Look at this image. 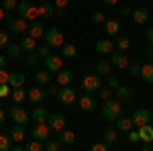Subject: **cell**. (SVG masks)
I'll use <instances>...</instances> for the list:
<instances>
[{
	"label": "cell",
	"mask_w": 153,
	"mask_h": 151,
	"mask_svg": "<svg viewBox=\"0 0 153 151\" xmlns=\"http://www.w3.org/2000/svg\"><path fill=\"white\" fill-rule=\"evenodd\" d=\"M139 149H141V151H151V143H143Z\"/></svg>",
	"instance_id": "56"
},
{
	"label": "cell",
	"mask_w": 153,
	"mask_h": 151,
	"mask_svg": "<svg viewBox=\"0 0 153 151\" xmlns=\"http://www.w3.org/2000/svg\"><path fill=\"white\" fill-rule=\"evenodd\" d=\"M25 82H27V78H25V74H21V71H10L8 74V86L10 88H23Z\"/></svg>",
	"instance_id": "19"
},
{
	"label": "cell",
	"mask_w": 153,
	"mask_h": 151,
	"mask_svg": "<svg viewBox=\"0 0 153 151\" xmlns=\"http://www.w3.org/2000/svg\"><path fill=\"white\" fill-rule=\"evenodd\" d=\"M151 151H153V141H151Z\"/></svg>",
	"instance_id": "63"
},
{
	"label": "cell",
	"mask_w": 153,
	"mask_h": 151,
	"mask_svg": "<svg viewBox=\"0 0 153 151\" xmlns=\"http://www.w3.org/2000/svg\"><path fill=\"white\" fill-rule=\"evenodd\" d=\"M0 68H6V57L4 55H0Z\"/></svg>",
	"instance_id": "59"
},
{
	"label": "cell",
	"mask_w": 153,
	"mask_h": 151,
	"mask_svg": "<svg viewBox=\"0 0 153 151\" xmlns=\"http://www.w3.org/2000/svg\"><path fill=\"white\" fill-rule=\"evenodd\" d=\"M59 49H61V53H59V55H61V57H65V59H71V57H76V55H78V49H76L74 43H63Z\"/></svg>",
	"instance_id": "28"
},
{
	"label": "cell",
	"mask_w": 153,
	"mask_h": 151,
	"mask_svg": "<svg viewBox=\"0 0 153 151\" xmlns=\"http://www.w3.org/2000/svg\"><path fill=\"white\" fill-rule=\"evenodd\" d=\"M145 39H147V43L153 45V27H147V33H145Z\"/></svg>",
	"instance_id": "54"
},
{
	"label": "cell",
	"mask_w": 153,
	"mask_h": 151,
	"mask_svg": "<svg viewBox=\"0 0 153 151\" xmlns=\"http://www.w3.org/2000/svg\"><path fill=\"white\" fill-rule=\"evenodd\" d=\"M27 31H29V35L33 37V39H41V37L45 35V27L41 23V19H39V21H31Z\"/></svg>",
	"instance_id": "17"
},
{
	"label": "cell",
	"mask_w": 153,
	"mask_h": 151,
	"mask_svg": "<svg viewBox=\"0 0 153 151\" xmlns=\"http://www.w3.org/2000/svg\"><path fill=\"white\" fill-rule=\"evenodd\" d=\"M102 139H104V143L108 147H114V145H117V139H118L117 129H106L104 133H102Z\"/></svg>",
	"instance_id": "29"
},
{
	"label": "cell",
	"mask_w": 153,
	"mask_h": 151,
	"mask_svg": "<svg viewBox=\"0 0 153 151\" xmlns=\"http://www.w3.org/2000/svg\"><path fill=\"white\" fill-rule=\"evenodd\" d=\"M45 123L49 125L51 131L59 133L61 129H65V116L59 115V112H49V116H47V121H45Z\"/></svg>",
	"instance_id": "9"
},
{
	"label": "cell",
	"mask_w": 153,
	"mask_h": 151,
	"mask_svg": "<svg viewBox=\"0 0 153 151\" xmlns=\"http://www.w3.org/2000/svg\"><path fill=\"white\" fill-rule=\"evenodd\" d=\"M123 115V104H120V100H114V98H108L104 100V106H102V116H104L106 121H110V123H114V118Z\"/></svg>",
	"instance_id": "1"
},
{
	"label": "cell",
	"mask_w": 153,
	"mask_h": 151,
	"mask_svg": "<svg viewBox=\"0 0 153 151\" xmlns=\"http://www.w3.org/2000/svg\"><path fill=\"white\" fill-rule=\"evenodd\" d=\"M131 121H133V125L135 127H141V125H147L149 121H151V112L147 110V108H137L133 116H131Z\"/></svg>",
	"instance_id": "11"
},
{
	"label": "cell",
	"mask_w": 153,
	"mask_h": 151,
	"mask_svg": "<svg viewBox=\"0 0 153 151\" xmlns=\"http://www.w3.org/2000/svg\"><path fill=\"white\" fill-rule=\"evenodd\" d=\"M108 6H114V4H118V0H104Z\"/></svg>",
	"instance_id": "62"
},
{
	"label": "cell",
	"mask_w": 153,
	"mask_h": 151,
	"mask_svg": "<svg viewBox=\"0 0 153 151\" xmlns=\"http://www.w3.org/2000/svg\"><path fill=\"white\" fill-rule=\"evenodd\" d=\"M98 96H100L102 100H108V98L112 96V90H110V88H102V86H100V90H98Z\"/></svg>",
	"instance_id": "43"
},
{
	"label": "cell",
	"mask_w": 153,
	"mask_h": 151,
	"mask_svg": "<svg viewBox=\"0 0 153 151\" xmlns=\"http://www.w3.org/2000/svg\"><path fill=\"white\" fill-rule=\"evenodd\" d=\"M4 118H6V112H4V110H2V108H0V125H2V123H4Z\"/></svg>",
	"instance_id": "60"
},
{
	"label": "cell",
	"mask_w": 153,
	"mask_h": 151,
	"mask_svg": "<svg viewBox=\"0 0 153 151\" xmlns=\"http://www.w3.org/2000/svg\"><path fill=\"white\" fill-rule=\"evenodd\" d=\"M57 139H59V143H61L63 147H71V145L76 143V133L70 131V129H61Z\"/></svg>",
	"instance_id": "18"
},
{
	"label": "cell",
	"mask_w": 153,
	"mask_h": 151,
	"mask_svg": "<svg viewBox=\"0 0 153 151\" xmlns=\"http://www.w3.org/2000/svg\"><path fill=\"white\" fill-rule=\"evenodd\" d=\"M8 115H10V121H14L16 125H27V123L31 121V115H29L21 104H12Z\"/></svg>",
	"instance_id": "6"
},
{
	"label": "cell",
	"mask_w": 153,
	"mask_h": 151,
	"mask_svg": "<svg viewBox=\"0 0 153 151\" xmlns=\"http://www.w3.org/2000/svg\"><path fill=\"white\" fill-rule=\"evenodd\" d=\"M37 55H41V57H45V55H49V45L45 43V45H41V47H37V51H35Z\"/></svg>",
	"instance_id": "48"
},
{
	"label": "cell",
	"mask_w": 153,
	"mask_h": 151,
	"mask_svg": "<svg viewBox=\"0 0 153 151\" xmlns=\"http://www.w3.org/2000/svg\"><path fill=\"white\" fill-rule=\"evenodd\" d=\"M110 61H106V59H100L98 63H96V71H98V76H108L110 74Z\"/></svg>",
	"instance_id": "34"
},
{
	"label": "cell",
	"mask_w": 153,
	"mask_h": 151,
	"mask_svg": "<svg viewBox=\"0 0 153 151\" xmlns=\"http://www.w3.org/2000/svg\"><path fill=\"white\" fill-rule=\"evenodd\" d=\"M127 133H129V137H127V139H129V143L131 145H137V143H139V131H135V129H131V131H127Z\"/></svg>",
	"instance_id": "42"
},
{
	"label": "cell",
	"mask_w": 153,
	"mask_h": 151,
	"mask_svg": "<svg viewBox=\"0 0 153 151\" xmlns=\"http://www.w3.org/2000/svg\"><path fill=\"white\" fill-rule=\"evenodd\" d=\"M47 116H49V110L43 104H37L35 108H33V112H31V118H33L35 123H45Z\"/></svg>",
	"instance_id": "20"
},
{
	"label": "cell",
	"mask_w": 153,
	"mask_h": 151,
	"mask_svg": "<svg viewBox=\"0 0 153 151\" xmlns=\"http://www.w3.org/2000/svg\"><path fill=\"white\" fill-rule=\"evenodd\" d=\"M25 135H27L25 125H16V123H14V127L10 129V139L14 141V143H21V141L25 139Z\"/></svg>",
	"instance_id": "27"
},
{
	"label": "cell",
	"mask_w": 153,
	"mask_h": 151,
	"mask_svg": "<svg viewBox=\"0 0 153 151\" xmlns=\"http://www.w3.org/2000/svg\"><path fill=\"white\" fill-rule=\"evenodd\" d=\"M78 106H80V110H82V112H92V110H94V106H96V102H94V98L86 92L84 96L78 98Z\"/></svg>",
	"instance_id": "15"
},
{
	"label": "cell",
	"mask_w": 153,
	"mask_h": 151,
	"mask_svg": "<svg viewBox=\"0 0 153 151\" xmlns=\"http://www.w3.org/2000/svg\"><path fill=\"white\" fill-rule=\"evenodd\" d=\"M129 68H131V76H139V71H141V63H139V61L129 63Z\"/></svg>",
	"instance_id": "47"
},
{
	"label": "cell",
	"mask_w": 153,
	"mask_h": 151,
	"mask_svg": "<svg viewBox=\"0 0 153 151\" xmlns=\"http://www.w3.org/2000/svg\"><path fill=\"white\" fill-rule=\"evenodd\" d=\"M49 131H51V129H49L47 123H35V125H33V129H31V137L43 143V141L49 139Z\"/></svg>",
	"instance_id": "8"
},
{
	"label": "cell",
	"mask_w": 153,
	"mask_h": 151,
	"mask_svg": "<svg viewBox=\"0 0 153 151\" xmlns=\"http://www.w3.org/2000/svg\"><path fill=\"white\" fill-rule=\"evenodd\" d=\"M37 61H39V55H37L35 51H33V53H29V57H27V63H29V65H37Z\"/></svg>",
	"instance_id": "50"
},
{
	"label": "cell",
	"mask_w": 153,
	"mask_h": 151,
	"mask_svg": "<svg viewBox=\"0 0 153 151\" xmlns=\"http://www.w3.org/2000/svg\"><path fill=\"white\" fill-rule=\"evenodd\" d=\"M120 14H123V16H127V14H131V8H120Z\"/></svg>",
	"instance_id": "61"
},
{
	"label": "cell",
	"mask_w": 153,
	"mask_h": 151,
	"mask_svg": "<svg viewBox=\"0 0 153 151\" xmlns=\"http://www.w3.org/2000/svg\"><path fill=\"white\" fill-rule=\"evenodd\" d=\"M12 149V139H10V133H2L0 135V151H10Z\"/></svg>",
	"instance_id": "36"
},
{
	"label": "cell",
	"mask_w": 153,
	"mask_h": 151,
	"mask_svg": "<svg viewBox=\"0 0 153 151\" xmlns=\"http://www.w3.org/2000/svg\"><path fill=\"white\" fill-rule=\"evenodd\" d=\"M4 19H6V10H4L2 4H0V21H4Z\"/></svg>",
	"instance_id": "58"
},
{
	"label": "cell",
	"mask_w": 153,
	"mask_h": 151,
	"mask_svg": "<svg viewBox=\"0 0 153 151\" xmlns=\"http://www.w3.org/2000/svg\"><path fill=\"white\" fill-rule=\"evenodd\" d=\"M8 74H10V71H6L4 68H0V84H8Z\"/></svg>",
	"instance_id": "52"
},
{
	"label": "cell",
	"mask_w": 153,
	"mask_h": 151,
	"mask_svg": "<svg viewBox=\"0 0 153 151\" xmlns=\"http://www.w3.org/2000/svg\"><path fill=\"white\" fill-rule=\"evenodd\" d=\"M118 86H120V82H118V78H112V76H110V78H108V88H110V90L114 92V90H117Z\"/></svg>",
	"instance_id": "49"
},
{
	"label": "cell",
	"mask_w": 153,
	"mask_h": 151,
	"mask_svg": "<svg viewBox=\"0 0 153 151\" xmlns=\"http://www.w3.org/2000/svg\"><path fill=\"white\" fill-rule=\"evenodd\" d=\"M10 86H8V84H0V98H8V96H10Z\"/></svg>",
	"instance_id": "44"
},
{
	"label": "cell",
	"mask_w": 153,
	"mask_h": 151,
	"mask_svg": "<svg viewBox=\"0 0 153 151\" xmlns=\"http://www.w3.org/2000/svg\"><path fill=\"white\" fill-rule=\"evenodd\" d=\"M71 80H74V76H71L70 70H59L57 71V86H68V84H71Z\"/></svg>",
	"instance_id": "30"
},
{
	"label": "cell",
	"mask_w": 153,
	"mask_h": 151,
	"mask_svg": "<svg viewBox=\"0 0 153 151\" xmlns=\"http://www.w3.org/2000/svg\"><path fill=\"white\" fill-rule=\"evenodd\" d=\"M41 2H45V0H41Z\"/></svg>",
	"instance_id": "64"
},
{
	"label": "cell",
	"mask_w": 153,
	"mask_h": 151,
	"mask_svg": "<svg viewBox=\"0 0 153 151\" xmlns=\"http://www.w3.org/2000/svg\"><path fill=\"white\" fill-rule=\"evenodd\" d=\"M10 98H12L14 104H21L25 98H27V92H25L23 88H12L10 90Z\"/></svg>",
	"instance_id": "33"
},
{
	"label": "cell",
	"mask_w": 153,
	"mask_h": 151,
	"mask_svg": "<svg viewBox=\"0 0 153 151\" xmlns=\"http://www.w3.org/2000/svg\"><path fill=\"white\" fill-rule=\"evenodd\" d=\"M100 86H102V82H100V76L98 74H86L82 78V88H84V92H88V94H94L100 90Z\"/></svg>",
	"instance_id": "4"
},
{
	"label": "cell",
	"mask_w": 153,
	"mask_h": 151,
	"mask_svg": "<svg viewBox=\"0 0 153 151\" xmlns=\"http://www.w3.org/2000/svg\"><path fill=\"white\" fill-rule=\"evenodd\" d=\"M57 86H51V84H49V94H51V96H57Z\"/></svg>",
	"instance_id": "55"
},
{
	"label": "cell",
	"mask_w": 153,
	"mask_h": 151,
	"mask_svg": "<svg viewBox=\"0 0 153 151\" xmlns=\"http://www.w3.org/2000/svg\"><path fill=\"white\" fill-rule=\"evenodd\" d=\"M137 131H139V139L143 141V143H151L153 141V127L147 123V125H141V127H137Z\"/></svg>",
	"instance_id": "22"
},
{
	"label": "cell",
	"mask_w": 153,
	"mask_h": 151,
	"mask_svg": "<svg viewBox=\"0 0 153 151\" xmlns=\"http://www.w3.org/2000/svg\"><path fill=\"white\" fill-rule=\"evenodd\" d=\"M108 149H110V147H108L106 143H94V145H92V151H108Z\"/></svg>",
	"instance_id": "53"
},
{
	"label": "cell",
	"mask_w": 153,
	"mask_h": 151,
	"mask_svg": "<svg viewBox=\"0 0 153 151\" xmlns=\"http://www.w3.org/2000/svg\"><path fill=\"white\" fill-rule=\"evenodd\" d=\"M33 80H35L37 86H49L51 84V74L47 70H41V71H35V76H33Z\"/></svg>",
	"instance_id": "25"
},
{
	"label": "cell",
	"mask_w": 153,
	"mask_h": 151,
	"mask_svg": "<svg viewBox=\"0 0 153 151\" xmlns=\"http://www.w3.org/2000/svg\"><path fill=\"white\" fill-rule=\"evenodd\" d=\"M8 43H10V41H8V33H6V31H0V49H6Z\"/></svg>",
	"instance_id": "45"
},
{
	"label": "cell",
	"mask_w": 153,
	"mask_h": 151,
	"mask_svg": "<svg viewBox=\"0 0 153 151\" xmlns=\"http://www.w3.org/2000/svg\"><path fill=\"white\" fill-rule=\"evenodd\" d=\"M68 4H70V0H55V12H57L59 16L65 14V6Z\"/></svg>",
	"instance_id": "39"
},
{
	"label": "cell",
	"mask_w": 153,
	"mask_h": 151,
	"mask_svg": "<svg viewBox=\"0 0 153 151\" xmlns=\"http://www.w3.org/2000/svg\"><path fill=\"white\" fill-rule=\"evenodd\" d=\"M6 53H8V57H10V59H14V61H16V59L21 57L23 49H21V45H19V43H8V45H6Z\"/></svg>",
	"instance_id": "32"
},
{
	"label": "cell",
	"mask_w": 153,
	"mask_h": 151,
	"mask_svg": "<svg viewBox=\"0 0 153 151\" xmlns=\"http://www.w3.org/2000/svg\"><path fill=\"white\" fill-rule=\"evenodd\" d=\"M104 31L108 37H114L120 33V23L118 21H114V19H106L104 21Z\"/></svg>",
	"instance_id": "23"
},
{
	"label": "cell",
	"mask_w": 153,
	"mask_h": 151,
	"mask_svg": "<svg viewBox=\"0 0 153 151\" xmlns=\"http://www.w3.org/2000/svg\"><path fill=\"white\" fill-rule=\"evenodd\" d=\"M27 98L33 102V104H43L47 100V92L43 90V86H37V88H31L27 92Z\"/></svg>",
	"instance_id": "12"
},
{
	"label": "cell",
	"mask_w": 153,
	"mask_h": 151,
	"mask_svg": "<svg viewBox=\"0 0 153 151\" xmlns=\"http://www.w3.org/2000/svg\"><path fill=\"white\" fill-rule=\"evenodd\" d=\"M76 90L71 88L70 84L68 86H59V90H57V100H59V104L61 106H70L76 102Z\"/></svg>",
	"instance_id": "5"
},
{
	"label": "cell",
	"mask_w": 153,
	"mask_h": 151,
	"mask_svg": "<svg viewBox=\"0 0 153 151\" xmlns=\"http://www.w3.org/2000/svg\"><path fill=\"white\" fill-rule=\"evenodd\" d=\"M25 149H27V151H41V149H43V143L37 141V139H33L29 145H25Z\"/></svg>",
	"instance_id": "40"
},
{
	"label": "cell",
	"mask_w": 153,
	"mask_h": 151,
	"mask_svg": "<svg viewBox=\"0 0 153 151\" xmlns=\"http://www.w3.org/2000/svg\"><path fill=\"white\" fill-rule=\"evenodd\" d=\"M63 147L61 143H59V139H47L45 141V145H43V149L45 151H59Z\"/></svg>",
	"instance_id": "37"
},
{
	"label": "cell",
	"mask_w": 153,
	"mask_h": 151,
	"mask_svg": "<svg viewBox=\"0 0 153 151\" xmlns=\"http://www.w3.org/2000/svg\"><path fill=\"white\" fill-rule=\"evenodd\" d=\"M114 127H117V131H131L135 125H133L131 116H123L120 115L118 118H114Z\"/></svg>",
	"instance_id": "26"
},
{
	"label": "cell",
	"mask_w": 153,
	"mask_h": 151,
	"mask_svg": "<svg viewBox=\"0 0 153 151\" xmlns=\"http://www.w3.org/2000/svg\"><path fill=\"white\" fill-rule=\"evenodd\" d=\"M43 37H45V43L49 47H53V49H59V47L65 43V37L61 33V29H57V27H49Z\"/></svg>",
	"instance_id": "3"
},
{
	"label": "cell",
	"mask_w": 153,
	"mask_h": 151,
	"mask_svg": "<svg viewBox=\"0 0 153 151\" xmlns=\"http://www.w3.org/2000/svg\"><path fill=\"white\" fill-rule=\"evenodd\" d=\"M129 57H127V53L125 51H112L110 53V65H114V68H118V70H127L129 68Z\"/></svg>",
	"instance_id": "10"
},
{
	"label": "cell",
	"mask_w": 153,
	"mask_h": 151,
	"mask_svg": "<svg viewBox=\"0 0 153 151\" xmlns=\"http://www.w3.org/2000/svg\"><path fill=\"white\" fill-rule=\"evenodd\" d=\"M23 149H25L23 145H19V143H14V145H12V149H10V151H23Z\"/></svg>",
	"instance_id": "57"
},
{
	"label": "cell",
	"mask_w": 153,
	"mask_h": 151,
	"mask_svg": "<svg viewBox=\"0 0 153 151\" xmlns=\"http://www.w3.org/2000/svg\"><path fill=\"white\" fill-rule=\"evenodd\" d=\"M27 29H29V21H25V19H21V16L8 21V31L14 33V35H23Z\"/></svg>",
	"instance_id": "13"
},
{
	"label": "cell",
	"mask_w": 153,
	"mask_h": 151,
	"mask_svg": "<svg viewBox=\"0 0 153 151\" xmlns=\"http://www.w3.org/2000/svg\"><path fill=\"white\" fill-rule=\"evenodd\" d=\"M37 8H39V19H41V21H43V19H49V16H53V14H55V4H49L47 0H45V2H41Z\"/></svg>",
	"instance_id": "21"
},
{
	"label": "cell",
	"mask_w": 153,
	"mask_h": 151,
	"mask_svg": "<svg viewBox=\"0 0 153 151\" xmlns=\"http://www.w3.org/2000/svg\"><path fill=\"white\" fill-rule=\"evenodd\" d=\"M139 76H141L145 82L153 84V63H145V65H141V71H139Z\"/></svg>",
	"instance_id": "31"
},
{
	"label": "cell",
	"mask_w": 153,
	"mask_h": 151,
	"mask_svg": "<svg viewBox=\"0 0 153 151\" xmlns=\"http://www.w3.org/2000/svg\"><path fill=\"white\" fill-rule=\"evenodd\" d=\"M16 0H2V8L6 12H12V10H16Z\"/></svg>",
	"instance_id": "41"
},
{
	"label": "cell",
	"mask_w": 153,
	"mask_h": 151,
	"mask_svg": "<svg viewBox=\"0 0 153 151\" xmlns=\"http://www.w3.org/2000/svg\"><path fill=\"white\" fill-rule=\"evenodd\" d=\"M117 47H118V51H127V49L131 47V39H129V37H125V35L118 37V39H117Z\"/></svg>",
	"instance_id": "38"
},
{
	"label": "cell",
	"mask_w": 153,
	"mask_h": 151,
	"mask_svg": "<svg viewBox=\"0 0 153 151\" xmlns=\"http://www.w3.org/2000/svg\"><path fill=\"white\" fill-rule=\"evenodd\" d=\"M104 21H106V16L102 14V12H94V14H92V23H96V25H104Z\"/></svg>",
	"instance_id": "46"
},
{
	"label": "cell",
	"mask_w": 153,
	"mask_h": 151,
	"mask_svg": "<svg viewBox=\"0 0 153 151\" xmlns=\"http://www.w3.org/2000/svg\"><path fill=\"white\" fill-rule=\"evenodd\" d=\"M16 12H19V16L25 19V21H39V8L33 6V2H29V0H21L19 4H16Z\"/></svg>",
	"instance_id": "2"
},
{
	"label": "cell",
	"mask_w": 153,
	"mask_h": 151,
	"mask_svg": "<svg viewBox=\"0 0 153 151\" xmlns=\"http://www.w3.org/2000/svg\"><path fill=\"white\" fill-rule=\"evenodd\" d=\"M143 57L147 59V61H149V59H153V45H147V47H145V51H143Z\"/></svg>",
	"instance_id": "51"
},
{
	"label": "cell",
	"mask_w": 153,
	"mask_h": 151,
	"mask_svg": "<svg viewBox=\"0 0 153 151\" xmlns=\"http://www.w3.org/2000/svg\"><path fill=\"white\" fill-rule=\"evenodd\" d=\"M114 94H117L118 100H127V98H131V96H133V90H131L129 86H118L117 90H114Z\"/></svg>",
	"instance_id": "35"
},
{
	"label": "cell",
	"mask_w": 153,
	"mask_h": 151,
	"mask_svg": "<svg viewBox=\"0 0 153 151\" xmlns=\"http://www.w3.org/2000/svg\"><path fill=\"white\" fill-rule=\"evenodd\" d=\"M45 70L49 71V74H57L59 70H63V57L61 55H55V53H49V55H45Z\"/></svg>",
	"instance_id": "7"
},
{
	"label": "cell",
	"mask_w": 153,
	"mask_h": 151,
	"mask_svg": "<svg viewBox=\"0 0 153 151\" xmlns=\"http://www.w3.org/2000/svg\"><path fill=\"white\" fill-rule=\"evenodd\" d=\"M131 16H133V21H135L137 25H145L147 21H149V10L143 8V6H137V8L131 10Z\"/></svg>",
	"instance_id": "16"
},
{
	"label": "cell",
	"mask_w": 153,
	"mask_h": 151,
	"mask_svg": "<svg viewBox=\"0 0 153 151\" xmlns=\"http://www.w3.org/2000/svg\"><path fill=\"white\" fill-rule=\"evenodd\" d=\"M21 49H23L25 53H33V51H37V39H33L31 35H27L21 39Z\"/></svg>",
	"instance_id": "24"
},
{
	"label": "cell",
	"mask_w": 153,
	"mask_h": 151,
	"mask_svg": "<svg viewBox=\"0 0 153 151\" xmlns=\"http://www.w3.org/2000/svg\"><path fill=\"white\" fill-rule=\"evenodd\" d=\"M94 49H96L98 55H110V53L114 51V43H112L110 39H98Z\"/></svg>",
	"instance_id": "14"
}]
</instances>
